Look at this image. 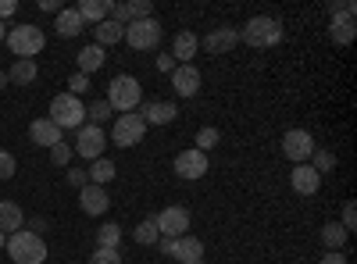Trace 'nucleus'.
<instances>
[{"label": "nucleus", "mask_w": 357, "mask_h": 264, "mask_svg": "<svg viewBox=\"0 0 357 264\" xmlns=\"http://www.w3.org/2000/svg\"><path fill=\"white\" fill-rule=\"evenodd\" d=\"M104 57H107V54H104V47H97V43L86 47V50H79V75L89 79L97 68H104Z\"/></svg>", "instance_id": "obj_25"}, {"label": "nucleus", "mask_w": 357, "mask_h": 264, "mask_svg": "<svg viewBox=\"0 0 357 264\" xmlns=\"http://www.w3.org/2000/svg\"><path fill=\"white\" fill-rule=\"evenodd\" d=\"M93 36H97V47H114L118 40H126V25H118L114 18H104L100 25H93Z\"/></svg>", "instance_id": "obj_23"}, {"label": "nucleus", "mask_w": 357, "mask_h": 264, "mask_svg": "<svg viewBox=\"0 0 357 264\" xmlns=\"http://www.w3.org/2000/svg\"><path fill=\"white\" fill-rule=\"evenodd\" d=\"M158 240H161V232H158L154 218H146V222L136 225V243H139V247H154Z\"/></svg>", "instance_id": "obj_29"}, {"label": "nucleus", "mask_w": 357, "mask_h": 264, "mask_svg": "<svg viewBox=\"0 0 357 264\" xmlns=\"http://www.w3.org/2000/svg\"><path fill=\"white\" fill-rule=\"evenodd\" d=\"M89 264H122V254L118 250H93V257H89Z\"/></svg>", "instance_id": "obj_35"}, {"label": "nucleus", "mask_w": 357, "mask_h": 264, "mask_svg": "<svg viewBox=\"0 0 357 264\" xmlns=\"http://www.w3.org/2000/svg\"><path fill=\"white\" fill-rule=\"evenodd\" d=\"M161 22L158 18H139V22H129L126 25V43L132 50H154L161 43Z\"/></svg>", "instance_id": "obj_6"}, {"label": "nucleus", "mask_w": 357, "mask_h": 264, "mask_svg": "<svg viewBox=\"0 0 357 264\" xmlns=\"http://www.w3.org/2000/svg\"><path fill=\"white\" fill-rule=\"evenodd\" d=\"M29 136H33L36 146H47V150H50V146H57V143H65L61 139V129H57L50 118H36L33 125H29Z\"/></svg>", "instance_id": "obj_19"}, {"label": "nucleus", "mask_w": 357, "mask_h": 264, "mask_svg": "<svg viewBox=\"0 0 357 264\" xmlns=\"http://www.w3.org/2000/svg\"><path fill=\"white\" fill-rule=\"evenodd\" d=\"M50 122L57 125V129H82V122H86V104L79 100V97H72V93H57L54 100H50Z\"/></svg>", "instance_id": "obj_5"}, {"label": "nucleus", "mask_w": 357, "mask_h": 264, "mask_svg": "<svg viewBox=\"0 0 357 264\" xmlns=\"http://www.w3.org/2000/svg\"><path fill=\"white\" fill-rule=\"evenodd\" d=\"M240 40L250 43V47H257V50L275 47V43H282V25H279L275 18H268V15H257V18H250V22L240 29Z\"/></svg>", "instance_id": "obj_4"}, {"label": "nucleus", "mask_w": 357, "mask_h": 264, "mask_svg": "<svg viewBox=\"0 0 357 264\" xmlns=\"http://www.w3.org/2000/svg\"><path fill=\"white\" fill-rule=\"evenodd\" d=\"M111 8H114L111 0H79V8H75V11H79V18H82V22L100 25L104 18H111Z\"/></svg>", "instance_id": "obj_21"}, {"label": "nucleus", "mask_w": 357, "mask_h": 264, "mask_svg": "<svg viewBox=\"0 0 357 264\" xmlns=\"http://www.w3.org/2000/svg\"><path fill=\"white\" fill-rule=\"evenodd\" d=\"M118 243H122V225L107 222V225L97 228V247L100 250H118Z\"/></svg>", "instance_id": "obj_28"}, {"label": "nucleus", "mask_w": 357, "mask_h": 264, "mask_svg": "<svg viewBox=\"0 0 357 264\" xmlns=\"http://www.w3.org/2000/svg\"><path fill=\"white\" fill-rule=\"evenodd\" d=\"M139 114H143L146 129H151V125H172V122L178 118V107L168 104V100H151V104H143Z\"/></svg>", "instance_id": "obj_18"}, {"label": "nucleus", "mask_w": 357, "mask_h": 264, "mask_svg": "<svg viewBox=\"0 0 357 264\" xmlns=\"http://www.w3.org/2000/svg\"><path fill=\"white\" fill-rule=\"evenodd\" d=\"M200 50V36L193 29H183V33H175V43H172V57L175 65H193V54Z\"/></svg>", "instance_id": "obj_17"}, {"label": "nucleus", "mask_w": 357, "mask_h": 264, "mask_svg": "<svg viewBox=\"0 0 357 264\" xmlns=\"http://www.w3.org/2000/svg\"><path fill=\"white\" fill-rule=\"evenodd\" d=\"M8 47H11V54L15 57H33L47 47V36H43V29L40 25H8V40H4Z\"/></svg>", "instance_id": "obj_3"}, {"label": "nucleus", "mask_w": 357, "mask_h": 264, "mask_svg": "<svg viewBox=\"0 0 357 264\" xmlns=\"http://www.w3.org/2000/svg\"><path fill=\"white\" fill-rule=\"evenodd\" d=\"M68 186H75V189L89 186V175H86L82 168H72V171H68Z\"/></svg>", "instance_id": "obj_39"}, {"label": "nucleus", "mask_w": 357, "mask_h": 264, "mask_svg": "<svg viewBox=\"0 0 357 264\" xmlns=\"http://www.w3.org/2000/svg\"><path fill=\"white\" fill-rule=\"evenodd\" d=\"M8 257L15 264H43L47 261V243L43 236H36V232H15V236H8Z\"/></svg>", "instance_id": "obj_2"}, {"label": "nucleus", "mask_w": 357, "mask_h": 264, "mask_svg": "<svg viewBox=\"0 0 357 264\" xmlns=\"http://www.w3.org/2000/svg\"><path fill=\"white\" fill-rule=\"evenodd\" d=\"M11 175H15V157L8 150H0V183L11 179Z\"/></svg>", "instance_id": "obj_38"}, {"label": "nucleus", "mask_w": 357, "mask_h": 264, "mask_svg": "<svg viewBox=\"0 0 357 264\" xmlns=\"http://www.w3.org/2000/svg\"><path fill=\"white\" fill-rule=\"evenodd\" d=\"M154 225H158V232H161V240L190 236V211H186V208H165L161 215H154Z\"/></svg>", "instance_id": "obj_10"}, {"label": "nucleus", "mask_w": 357, "mask_h": 264, "mask_svg": "<svg viewBox=\"0 0 357 264\" xmlns=\"http://www.w3.org/2000/svg\"><path fill=\"white\" fill-rule=\"evenodd\" d=\"M161 254L175 257V261H183V264H197L204 261V243L197 236H178V240H158Z\"/></svg>", "instance_id": "obj_11"}, {"label": "nucleus", "mask_w": 357, "mask_h": 264, "mask_svg": "<svg viewBox=\"0 0 357 264\" xmlns=\"http://www.w3.org/2000/svg\"><path fill=\"white\" fill-rule=\"evenodd\" d=\"M107 114H111V104L107 100H93V104L86 107V118H93V125H104Z\"/></svg>", "instance_id": "obj_32"}, {"label": "nucleus", "mask_w": 357, "mask_h": 264, "mask_svg": "<svg viewBox=\"0 0 357 264\" xmlns=\"http://www.w3.org/2000/svg\"><path fill=\"white\" fill-rule=\"evenodd\" d=\"M158 72H161V75H172V72H175V57H172V54H161V57H158Z\"/></svg>", "instance_id": "obj_41"}, {"label": "nucleus", "mask_w": 357, "mask_h": 264, "mask_svg": "<svg viewBox=\"0 0 357 264\" xmlns=\"http://www.w3.org/2000/svg\"><path fill=\"white\" fill-rule=\"evenodd\" d=\"M79 208L89 215V218H100V215H107V208H111V196H107V186H82L79 189Z\"/></svg>", "instance_id": "obj_13"}, {"label": "nucleus", "mask_w": 357, "mask_h": 264, "mask_svg": "<svg viewBox=\"0 0 357 264\" xmlns=\"http://www.w3.org/2000/svg\"><path fill=\"white\" fill-rule=\"evenodd\" d=\"M8 247V236H4V232H0V250H4Z\"/></svg>", "instance_id": "obj_48"}, {"label": "nucleus", "mask_w": 357, "mask_h": 264, "mask_svg": "<svg viewBox=\"0 0 357 264\" xmlns=\"http://www.w3.org/2000/svg\"><path fill=\"white\" fill-rule=\"evenodd\" d=\"M43 228H47V222H43V218H33V228H29V232H36V236H40Z\"/></svg>", "instance_id": "obj_45"}, {"label": "nucleus", "mask_w": 357, "mask_h": 264, "mask_svg": "<svg viewBox=\"0 0 357 264\" xmlns=\"http://www.w3.org/2000/svg\"><path fill=\"white\" fill-rule=\"evenodd\" d=\"M4 86H8V72H0V90H4Z\"/></svg>", "instance_id": "obj_47"}, {"label": "nucleus", "mask_w": 357, "mask_h": 264, "mask_svg": "<svg viewBox=\"0 0 357 264\" xmlns=\"http://www.w3.org/2000/svg\"><path fill=\"white\" fill-rule=\"evenodd\" d=\"M307 164H311V168H314V171L321 175V171H329V168L336 164V154H329V150H314Z\"/></svg>", "instance_id": "obj_33"}, {"label": "nucleus", "mask_w": 357, "mask_h": 264, "mask_svg": "<svg viewBox=\"0 0 357 264\" xmlns=\"http://www.w3.org/2000/svg\"><path fill=\"white\" fill-rule=\"evenodd\" d=\"M289 186H293V193H301V196H314L321 189V175L311 164H296L289 171Z\"/></svg>", "instance_id": "obj_14"}, {"label": "nucleus", "mask_w": 357, "mask_h": 264, "mask_svg": "<svg viewBox=\"0 0 357 264\" xmlns=\"http://www.w3.org/2000/svg\"><path fill=\"white\" fill-rule=\"evenodd\" d=\"M50 161L65 168V164L72 161V146H68V143H57V146H50Z\"/></svg>", "instance_id": "obj_36"}, {"label": "nucleus", "mask_w": 357, "mask_h": 264, "mask_svg": "<svg viewBox=\"0 0 357 264\" xmlns=\"http://www.w3.org/2000/svg\"><path fill=\"white\" fill-rule=\"evenodd\" d=\"M4 40H8V25H4V22H0V43H4Z\"/></svg>", "instance_id": "obj_46"}, {"label": "nucleus", "mask_w": 357, "mask_h": 264, "mask_svg": "<svg viewBox=\"0 0 357 264\" xmlns=\"http://www.w3.org/2000/svg\"><path fill=\"white\" fill-rule=\"evenodd\" d=\"M172 86H175L178 97H197L200 93V72H197V65H175Z\"/></svg>", "instance_id": "obj_15"}, {"label": "nucleus", "mask_w": 357, "mask_h": 264, "mask_svg": "<svg viewBox=\"0 0 357 264\" xmlns=\"http://www.w3.org/2000/svg\"><path fill=\"white\" fill-rule=\"evenodd\" d=\"M329 18H333V22L354 18V0H336V4H329Z\"/></svg>", "instance_id": "obj_34"}, {"label": "nucleus", "mask_w": 357, "mask_h": 264, "mask_svg": "<svg viewBox=\"0 0 357 264\" xmlns=\"http://www.w3.org/2000/svg\"><path fill=\"white\" fill-rule=\"evenodd\" d=\"M211 54H225V50H232L236 43H240V29H232V25H218V29H211L204 40H200Z\"/></svg>", "instance_id": "obj_16"}, {"label": "nucleus", "mask_w": 357, "mask_h": 264, "mask_svg": "<svg viewBox=\"0 0 357 264\" xmlns=\"http://www.w3.org/2000/svg\"><path fill=\"white\" fill-rule=\"evenodd\" d=\"M318 264H347V257H343V250H325V257Z\"/></svg>", "instance_id": "obj_42"}, {"label": "nucleus", "mask_w": 357, "mask_h": 264, "mask_svg": "<svg viewBox=\"0 0 357 264\" xmlns=\"http://www.w3.org/2000/svg\"><path fill=\"white\" fill-rule=\"evenodd\" d=\"M22 222H25V215H22L18 203L15 200H0V232H4V236L11 232L15 236V232H22Z\"/></svg>", "instance_id": "obj_22"}, {"label": "nucleus", "mask_w": 357, "mask_h": 264, "mask_svg": "<svg viewBox=\"0 0 357 264\" xmlns=\"http://www.w3.org/2000/svg\"><path fill=\"white\" fill-rule=\"evenodd\" d=\"M86 90H89V79H86V75H79V72H75V75H72V79H68V93H72V97H82V93H86Z\"/></svg>", "instance_id": "obj_37"}, {"label": "nucleus", "mask_w": 357, "mask_h": 264, "mask_svg": "<svg viewBox=\"0 0 357 264\" xmlns=\"http://www.w3.org/2000/svg\"><path fill=\"white\" fill-rule=\"evenodd\" d=\"M347 236H350V232H347L340 222H329V225L321 228V243H325V250H343V247H347Z\"/></svg>", "instance_id": "obj_27"}, {"label": "nucleus", "mask_w": 357, "mask_h": 264, "mask_svg": "<svg viewBox=\"0 0 357 264\" xmlns=\"http://www.w3.org/2000/svg\"><path fill=\"white\" fill-rule=\"evenodd\" d=\"M18 11V4H15V0H0V22H4V18H11Z\"/></svg>", "instance_id": "obj_43"}, {"label": "nucleus", "mask_w": 357, "mask_h": 264, "mask_svg": "<svg viewBox=\"0 0 357 264\" xmlns=\"http://www.w3.org/2000/svg\"><path fill=\"white\" fill-rule=\"evenodd\" d=\"M143 136H146V122H143V114L139 111H129V114H122V118L114 122V129H111V139L118 143V146H136V143H143Z\"/></svg>", "instance_id": "obj_9"}, {"label": "nucleus", "mask_w": 357, "mask_h": 264, "mask_svg": "<svg viewBox=\"0 0 357 264\" xmlns=\"http://www.w3.org/2000/svg\"><path fill=\"white\" fill-rule=\"evenodd\" d=\"M175 175H178V179H186V183L204 179V175H207V154H200L197 146L183 150V154L175 157Z\"/></svg>", "instance_id": "obj_12"}, {"label": "nucleus", "mask_w": 357, "mask_h": 264, "mask_svg": "<svg viewBox=\"0 0 357 264\" xmlns=\"http://www.w3.org/2000/svg\"><path fill=\"white\" fill-rule=\"evenodd\" d=\"M197 264H207V261H197Z\"/></svg>", "instance_id": "obj_49"}, {"label": "nucleus", "mask_w": 357, "mask_h": 264, "mask_svg": "<svg viewBox=\"0 0 357 264\" xmlns=\"http://www.w3.org/2000/svg\"><path fill=\"white\" fill-rule=\"evenodd\" d=\"M340 225H343L347 232L357 225V208H354V203H347V208H343V222H340Z\"/></svg>", "instance_id": "obj_40"}, {"label": "nucleus", "mask_w": 357, "mask_h": 264, "mask_svg": "<svg viewBox=\"0 0 357 264\" xmlns=\"http://www.w3.org/2000/svg\"><path fill=\"white\" fill-rule=\"evenodd\" d=\"M86 29V22L79 18V11L75 8H61L57 11V22H54V33L57 36H65V40H72V36H79Z\"/></svg>", "instance_id": "obj_20"}, {"label": "nucleus", "mask_w": 357, "mask_h": 264, "mask_svg": "<svg viewBox=\"0 0 357 264\" xmlns=\"http://www.w3.org/2000/svg\"><path fill=\"white\" fill-rule=\"evenodd\" d=\"M104 100L111 104V111H122V114L139 111L143 86H139V79H136V75H114V79H111V86H107V97H104Z\"/></svg>", "instance_id": "obj_1"}, {"label": "nucleus", "mask_w": 357, "mask_h": 264, "mask_svg": "<svg viewBox=\"0 0 357 264\" xmlns=\"http://www.w3.org/2000/svg\"><path fill=\"white\" fill-rule=\"evenodd\" d=\"M40 11H54L57 15V11H61V4H57V0H40Z\"/></svg>", "instance_id": "obj_44"}, {"label": "nucleus", "mask_w": 357, "mask_h": 264, "mask_svg": "<svg viewBox=\"0 0 357 264\" xmlns=\"http://www.w3.org/2000/svg\"><path fill=\"white\" fill-rule=\"evenodd\" d=\"M314 150H318V143H314V136H311L307 129H289V132L282 136V154H286L293 164H307Z\"/></svg>", "instance_id": "obj_8"}, {"label": "nucleus", "mask_w": 357, "mask_h": 264, "mask_svg": "<svg viewBox=\"0 0 357 264\" xmlns=\"http://www.w3.org/2000/svg\"><path fill=\"white\" fill-rule=\"evenodd\" d=\"M329 29H333V43H340V47H347V43L354 40V18H343V22H333Z\"/></svg>", "instance_id": "obj_31"}, {"label": "nucleus", "mask_w": 357, "mask_h": 264, "mask_svg": "<svg viewBox=\"0 0 357 264\" xmlns=\"http://www.w3.org/2000/svg\"><path fill=\"white\" fill-rule=\"evenodd\" d=\"M222 143V132L215 129V125H204L200 132H197V150L200 154H207V150H211V146H218Z\"/></svg>", "instance_id": "obj_30"}, {"label": "nucleus", "mask_w": 357, "mask_h": 264, "mask_svg": "<svg viewBox=\"0 0 357 264\" xmlns=\"http://www.w3.org/2000/svg\"><path fill=\"white\" fill-rule=\"evenodd\" d=\"M114 171H118V168H114L111 157H97L93 168H89L86 175H89V183H93V186H107V183L114 179Z\"/></svg>", "instance_id": "obj_26"}, {"label": "nucleus", "mask_w": 357, "mask_h": 264, "mask_svg": "<svg viewBox=\"0 0 357 264\" xmlns=\"http://www.w3.org/2000/svg\"><path fill=\"white\" fill-rule=\"evenodd\" d=\"M104 146H107V136L100 125H82L75 129V143H72V154L86 157V161H97L104 157Z\"/></svg>", "instance_id": "obj_7"}, {"label": "nucleus", "mask_w": 357, "mask_h": 264, "mask_svg": "<svg viewBox=\"0 0 357 264\" xmlns=\"http://www.w3.org/2000/svg\"><path fill=\"white\" fill-rule=\"evenodd\" d=\"M40 75V68H36V61H29V57H15V65L8 68V82H15V86H29Z\"/></svg>", "instance_id": "obj_24"}]
</instances>
